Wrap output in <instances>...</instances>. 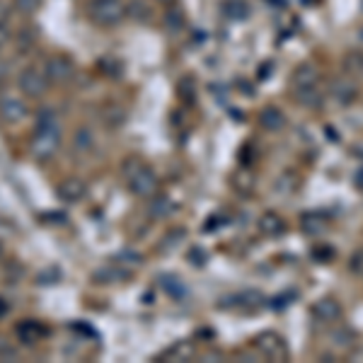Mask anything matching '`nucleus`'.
<instances>
[{
  "label": "nucleus",
  "instance_id": "nucleus-1",
  "mask_svg": "<svg viewBox=\"0 0 363 363\" xmlns=\"http://www.w3.org/2000/svg\"><path fill=\"white\" fill-rule=\"evenodd\" d=\"M58 145H61V128H58L56 112L51 107H44L37 112V131L29 143V153L37 162L51 160L58 153Z\"/></svg>",
  "mask_w": 363,
  "mask_h": 363
},
{
  "label": "nucleus",
  "instance_id": "nucleus-2",
  "mask_svg": "<svg viewBox=\"0 0 363 363\" xmlns=\"http://www.w3.org/2000/svg\"><path fill=\"white\" fill-rule=\"evenodd\" d=\"M124 179H126L128 191L138 199H153L157 196V189H160L157 174L140 160H126Z\"/></svg>",
  "mask_w": 363,
  "mask_h": 363
},
{
  "label": "nucleus",
  "instance_id": "nucleus-3",
  "mask_svg": "<svg viewBox=\"0 0 363 363\" xmlns=\"http://www.w3.org/2000/svg\"><path fill=\"white\" fill-rule=\"evenodd\" d=\"M87 15L97 27H116L119 22H124L128 13L121 0H92Z\"/></svg>",
  "mask_w": 363,
  "mask_h": 363
},
{
  "label": "nucleus",
  "instance_id": "nucleus-4",
  "mask_svg": "<svg viewBox=\"0 0 363 363\" xmlns=\"http://www.w3.org/2000/svg\"><path fill=\"white\" fill-rule=\"evenodd\" d=\"M255 349L269 361H286L289 359L286 339L281 335H277V332H262L259 337H255Z\"/></svg>",
  "mask_w": 363,
  "mask_h": 363
},
{
  "label": "nucleus",
  "instance_id": "nucleus-5",
  "mask_svg": "<svg viewBox=\"0 0 363 363\" xmlns=\"http://www.w3.org/2000/svg\"><path fill=\"white\" fill-rule=\"evenodd\" d=\"M20 90L25 92L27 97H34V99H39V97H44L46 92H49V85H51V80L46 78V73L42 68H34V66H29L25 68L20 73Z\"/></svg>",
  "mask_w": 363,
  "mask_h": 363
},
{
  "label": "nucleus",
  "instance_id": "nucleus-6",
  "mask_svg": "<svg viewBox=\"0 0 363 363\" xmlns=\"http://www.w3.org/2000/svg\"><path fill=\"white\" fill-rule=\"evenodd\" d=\"M44 73H46V78H49L51 83L63 85V83H68V80H73V75H75V63L70 61V58H68L66 54H54V56L46 58Z\"/></svg>",
  "mask_w": 363,
  "mask_h": 363
},
{
  "label": "nucleus",
  "instance_id": "nucleus-7",
  "mask_svg": "<svg viewBox=\"0 0 363 363\" xmlns=\"http://www.w3.org/2000/svg\"><path fill=\"white\" fill-rule=\"evenodd\" d=\"M27 116H29V109L20 97H13V95L0 97V119H3L5 124H10V126L22 124Z\"/></svg>",
  "mask_w": 363,
  "mask_h": 363
},
{
  "label": "nucleus",
  "instance_id": "nucleus-8",
  "mask_svg": "<svg viewBox=\"0 0 363 363\" xmlns=\"http://www.w3.org/2000/svg\"><path fill=\"white\" fill-rule=\"evenodd\" d=\"M85 194H87V186H85V182L78 177H68L56 186V196L61 199L63 203H78V201H83Z\"/></svg>",
  "mask_w": 363,
  "mask_h": 363
},
{
  "label": "nucleus",
  "instance_id": "nucleus-9",
  "mask_svg": "<svg viewBox=\"0 0 363 363\" xmlns=\"http://www.w3.org/2000/svg\"><path fill=\"white\" fill-rule=\"evenodd\" d=\"M294 90H306V87H320V70L313 63H301L294 75H291Z\"/></svg>",
  "mask_w": 363,
  "mask_h": 363
},
{
  "label": "nucleus",
  "instance_id": "nucleus-10",
  "mask_svg": "<svg viewBox=\"0 0 363 363\" xmlns=\"http://www.w3.org/2000/svg\"><path fill=\"white\" fill-rule=\"evenodd\" d=\"M313 318L318 322H335L342 318V306L335 298H320L318 303H313Z\"/></svg>",
  "mask_w": 363,
  "mask_h": 363
},
{
  "label": "nucleus",
  "instance_id": "nucleus-11",
  "mask_svg": "<svg viewBox=\"0 0 363 363\" xmlns=\"http://www.w3.org/2000/svg\"><path fill=\"white\" fill-rule=\"evenodd\" d=\"M46 337V327L42 325V322L37 320H22L20 325H17V339H20L22 344H37L39 339Z\"/></svg>",
  "mask_w": 363,
  "mask_h": 363
},
{
  "label": "nucleus",
  "instance_id": "nucleus-12",
  "mask_svg": "<svg viewBox=\"0 0 363 363\" xmlns=\"http://www.w3.org/2000/svg\"><path fill=\"white\" fill-rule=\"evenodd\" d=\"M259 230L269 238H277L286 230V220L281 218L279 213H274V211H267V213L259 218Z\"/></svg>",
  "mask_w": 363,
  "mask_h": 363
},
{
  "label": "nucleus",
  "instance_id": "nucleus-13",
  "mask_svg": "<svg viewBox=\"0 0 363 363\" xmlns=\"http://www.w3.org/2000/svg\"><path fill=\"white\" fill-rule=\"evenodd\" d=\"M301 228H303V233L306 235H320V233H325V228H327V218L322 213H306L301 218Z\"/></svg>",
  "mask_w": 363,
  "mask_h": 363
},
{
  "label": "nucleus",
  "instance_id": "nucleus-14",
  "mask_svg": "<svg viewBox=\"0 0 363 363\" xmlns=\"http://www.w3.org/2000/svg\"><path fill=\"white\" fill-rule=\"evenodd\" d=\"M259 121H262V126H264L267 131H281V128L286 126V116L277 107H267L264 112H262Z\"/></svg>",
  "mask_w": 363,
  "mask_h": 363
},
{
  "label": "nucleus",
  "instance_id": "nucleus-15",
  "mask_svg": "<svg viewBox=\"0 0 363 363\" xmlns=\"http://www.w3.org/2000/svg\"><path fill=\"white\" fill-rule=\"evenodd\" d=\"M223 10L230 20H245V17L250 15V5L245 3V0H225Z\"/></svg>",
  "mask_w": 363,
  "mask_h": 363
},
{
  "label": "nucleus",
  "instance_id": "nucleus-16",
  "mask_svg": "<svg viewBox=\"0 0 363 363\" xmlns=\"http://www.w3.org/2000/svg\"><path fill=\"white\" fill-rule=\"evenodd\" d=\"M167 359L169 361H189L194 356V347L189 342H177L172 349H167Z\"/></svg>",
  "mask_w": 363,
  "mask_h": 363
},
{
  "label": "nucleus",
  "instance_id": "nucleus-17",
  "mask_svg": "<svg viewBox=\"0 0 363 363\" xmlns=\"http://www.w3.org/2000/svg\"><path fill=\"white\" fill-rule=\"evenodd\" d=\"M296 99L306 107H318L322 102V90L320 87H306V90H296Z\"/></svg>",
  "mask_w": 363,
  "mask_h": 363
},
{
  "label": "nucleus",
  "instance_id": "nucleus-18",
  "mask_svg": "<svg viewBox=\"0 0 363 363\" xmlns=\"http://www.w3.org/2000/svg\"><path fill=\"white\" fill-rule=\"evenodd\" d=\"M335 97L339 99L342 104H351L356 99V87L351 83H335Z\"/></svg>",
  "mask_w": 363,
  "mask_h": 363
},
{
  "label": "nucleus",
  "instance_id": "nucleus-19",
  "mask_svg": "<svg viewBox=\"0 0 363 363\" xmlns=\"http://www.w3.org/2000/svg\"><path fill=\"white\" fill-rule=\"evenodd\" d=\"M162 286H165V291L169 296H174V298H182L184 296V286H182V281L179 279H174V277H165L162 279Z\"/></svg>",
  "mask_w": 363,
  "mask_h": 363
},
{
  "label": "nucleus",
  "instance_id": "nucleus-20",
  "mask_svg": "<svg viewBox=\"0 0 363 363\" xmlns=\"http://www.w3.org/2000/svg\"><path fill=\"white\" fill-rule=\"evenodd\" d=\"M92 143H95V138H92V133L87 131V128L83 126L78 133H75V148L78 150H90Z\"/></svg>",
  "mask_w": 363,
  "mask_h": 363
},
{
  "label": "nucleus",
  "instance_id": "nucleus-21",
  "mask_svg": "<svg viewBox=\"0 0 363 363\" xmlns=\"http://www.w3.org/2000/svg\"><path fill=\"white\" fill-rule=\"evenodd\" d=\"M124 119H126V114H124V109H121V107H112L107 114H104V121H107V126H112V128L124 124Z\"/></svg>",
  "mask_w": 363,
  "mask_h": 363
},
{
  "label": "nucleus",
  "instance_id": "nucleus-22",
  "mask_svg": "<svg viewBox=\"0 0 363 363\" xmlns=\"http://www.w3.org/2000/svg\"><path fill=\"white\" fill-rule=\"evenodd\" d=\"M39 8V0H15V10L22 15H29Z\"/></svg>",
  "mask_w": 363,
  "mask_h": 363
},
{
  "label": "nucleus",
  "instance_id": "nucleus-23",
  "mask_svg": "<svg viewBox=\"0 0 363 363\" xmlns=\"http://www.w3.org/2000/svg\"><path fill=\"white\" fill-rule=\"evenodd\" d=\"M8 42H10V29L5 27V22H0V49H3Z\"/></svg>",
  "mask_w": 363,
  "mask_h": 363
},
{
  "label": "nucleus",
  "instance_id": "nucleus-24",
  "mask_svg": "<svg viewBox=\"0 0 363 363\" xmlns=\"http://www.w3.org/2000/svg\"><path fill=\"white\" fill-rule=\"evenodd\" d=\"M5 313H8V303H5L3 298H0V318H3Z\"/></svg>",
  "mask_w": 363,
  "mask_h": 363
},
{
  "label": "nucleus",
  "instance_id": "nucleus-25",
  "mask_svg": "<svg viewBox=\"0 0 363 363\" xmlns=\"http://www.w3.org/2000/svg\"><path fill=\"white\" fill-rule=\"evenodd\" d=\"M0 257H3V245H0Z\"/></svg>",
  "mask_w": 363,
  "mask_h": 363
},
{
  "label": "nucleus",
  "instance_id": "nucleus-26",
  "mask_svg": "<svg viewBox=\"0 0 363 363\" xmlns=\"http://www.w3.org/2000/svg\"><path fill=\"white\" fill-rule=\"evenodd\" d=\"M0 75H3V66H0Z\"/></svg>",
  "mask_w": 363,
  "mask_h": 363
}]
</instances>
